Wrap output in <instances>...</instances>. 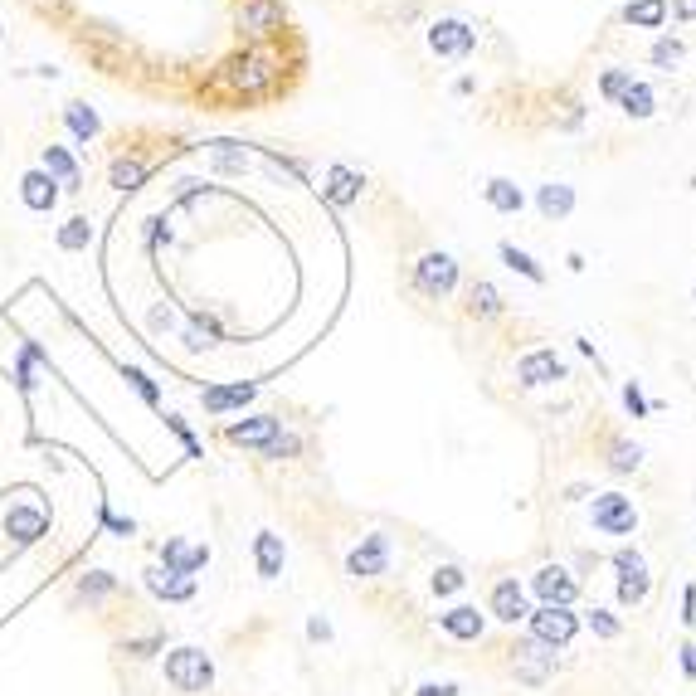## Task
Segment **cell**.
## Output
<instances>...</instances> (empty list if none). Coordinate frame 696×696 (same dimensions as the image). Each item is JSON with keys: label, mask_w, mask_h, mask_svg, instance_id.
<instances>
[{"label": "cell", "mask_w": 696, "mask_h": 696, "mask_svg": "<svg viewBox=\"0 0 696 696\" xmlns=\"http://www.w3.org/2000/svg\"><path fill=\"white\" fill-rule=\"evenodd\" d=\"M585 623H589V633H594V638H619V633H623V623L614 619L609 609H589Z\"/></svg>", "instance_id": "obj_45"}, {"label": "cell", "mask_w": 696, "mask_h": 696, "mask_svg": "<svg viewBox=\"0 0 696 696\" xmlns=\"http://www.w3.org/2000/svg\"><path fill=\"white\" fill-rule=\"evenodd\" d=\"M677 653H682V672H687V677L696 682V648H692V643H682Z\"/></svg>", "instance_id": "obj_54"}, {"label": "cell", "mask_w": 696, "mask_h": 696, "mask_svg": "<svg viewBox=\"0 0 696 696\" xmlns=\"http://www.w3.org/2000/svg\"><path fill=\"white\" fill-rule=\"evenodd\" d=\"M122 380L142 395V404H151V409H161V385H156V375L142 366H122Z\"/></svg>", "instance_id": "obj_38"}, {"label": "cell", "mask_w": 696, "mask_h": 696, "mask_svg": "<svg viewBox=\"0 0 696 696\" xmlns=\"http://www.w3.org/2000/svg\"><path fill=\"white\" fill-rule=\"evenodd\" d=\"M414 696H458V687H453V682H424Z\"/></svg>", "instance_id": "obj_53"}, {"label": "cell", "mask_w": 696, "mask_h": 696, "mask_svg": "<svg viewBox=\"0 0 696 696\" xmlns=\"http://www.w3.org/2000/svg\"><path fill=\"white\" fill-rule=\"evenodd\" d=\"M497 258H502V263H507L512 273H521L526 283H536V288H546V268H541L536 258L526 254V249H516L512 239H502V244H497Z\"/></svg>", "instance_id": "obj_32"}, {"label": "cell", "mask_w": 696, "mask_h": 696, "mask_svg": "<svg viewBox=\"0 0 696 696\" xmlns=\"http://www.w3.org/2000/svg\"><path fill=\"white\" fill-rule=\"evenodd\" d=\"M307 638H312V643H331V623L322 619V614H312V619H307Z\"/></svg>", "instance_id": "obj_49"}, {"label": "cell", "mask_w": 696, "mask_h": 696, "mask_svg": "<svg viewBox=\"0 0 696 696\" xmlns=\"http://www.w3.org/2000/svg\"><path fill=\"white\" fill-rule=\"evenodd\" d=\"M205 161H210V171L215 176H249V147H239V142H210L205 147Z\"/></svg>", "instance_id": "obj_30"}, {"label": "cell", "mask_w": 696, "mask_h": 696, "mask_svg": "<svg viewBox=\"0 0 696 696\" xmlns=\"http://www.w3.org/2000/svg\"><path fill=\"white\" fill-rule=\"evenodd\" d=\"M161 672H166V687L181 696H205L215 687V662L205 648H195V643H181V648H171L166 662H161Z\"/></svg>", "instance_id": "obj_3"}, {"label": "cell", "mask_w": 696, "mask_h": 696, "mask_svg": "<svg viewBox=\"0 0 696 696\" xmlns=\"http://www.w3.org/2000/svg\"><path fill=\"white\" fill-rule=\"evenodd\" d=\"M166 424H171V429H176V439L185 443V458H205V448H200V439L190 434V424H185L181 414H166Z\"/></svg>", "instance_id": "obj_47"}, {"label": "cell", "mask_w": 696, "mask_h": 696, "mask_svg": "<svg viewBox=\"0 0 696 696\" xmlns=\"http://www.w3.org/2000/svg\"><path fill=\"white\" fill-rule=\"evenodd\" d=\"M234 25L244 30V39L268 44V39L288 35V10H283V0H239L234 5Z\"/></svg>", "instance_id": "obj_6"}, {"label": "cell", "mask_w": 696, "mask_h": 696, "mask_svg": "<svg viewBox=\"0 0 696 696\" xmlns=\"http://www.w3.org/2000/svg\"><path fill=\"white\" fill-rule=\"evenodd\" d=\"M181 346H185V351H190V356H200V351H205V346H210V341H205V331L185 327V331H181Z\"/></svg>", "instance_id": "obj_50"}, {"label": "cell", "mask_w": 696, "mask_h": 696, "mask_svg": "<svg viewBox=\"0 0 696 696\" xmlns=\"http://www.w3.org/2000/svg\"><path fill=\"white\" fill-rule=\"evenodd\" d=\"M54 244H59L64 254H83V249L93 244V224H88V215H74V220H64V224H59Z\"/></svg>", "instance_id": "obj_35"}, {"label": "cell", "mask_w": 696, "mask_h": 696, "mask_svg": "<svg viewBox=\"0 0 696 696\" xmlns=\"http://www.w3.org/2000/svg\"><path fill=\"white\" fill-rule=\"evenodd\" d=\"M103 531L117 536V541H132V536H137V521L122 516V512H112V507H103Z\"/></svg>", "instance_id": "obj_46"}, {"label": "cell", "mask_w": 696, "mask_h": 696, "mask_svg": "<svg viewBox=\"0 0 696 696\" xmlns=\"http://www.w3.org/2000/svg\"><path fill=\"white\" fill-rule=\"evenodd\" d=\"M482 190V200H487V210H497V215H521L526 210V190L512 181V176H487V181L477 185Z\"/></svg>", "instance_id": "obj_24"}, {"label": "cell", "mask_w": 696, "mask_h": 696, "mask_svg": "<svg viewBox=\"0 0 696 696\" xmlns=\"http://www.w3.org/2000/svg\"><path fill=\"white\" fill-rule=\"evenodd\" d=\"M468 585V575H463V565H439V570H434V580H429V589H434V594H458V589Z\"/></svg>", "instance_id": "obj_41"}, {"label": "cell", "mask_w": 696, "mask_h": 696, "mask_svg": "<svg viewBox=\"0 0 696 696\" xmlns=\"http://www.w3.org/2000/svg\"><path fill=\"white\" fill-rule=\"evenodd\" d=\"M108 594H117V575H112V570H83L74 580V599L98 604V599H108Z\"/></svg>", "instance_id": "obj_34"}, {"label": "cell", "mask_w": 696, "mask_h": 696, "mask_svg": "<svg viewBox=\"0 0 696 696\" xmlns=\"http://www.w3.org/2000/svg\"><path fill=\"white\" fill-rule=\"evenodd\" d=\"M156 555H161V570H176V575H200L210 565V546L190 536H166Z\"/></svg>", "instance_id": "obj_15"}, {"label": "cell", "mask_w": 696, "mask_h": 696, "mask_svg": "<svg viewBox=\"0 0 696 696\" xmlns=\"http://www.w3.org/2000/svg\"><path fill=\"white\" fill-rule=\"evenodd\" d=\"M643 468V443H633V439H609V473H638Z\"/></svg>", "instance_id": "obj_36"}, {"label": "cell", "mask_w": 696, "mask_h": 696, "mask_svg": "<svg viewBox=\"0 0 696 696\" xmlns=\"http://www.w3.org/2000/svg\"><path fill=\"white\" fill-rule=\"evenodd\" d=\"M628 83H633V69H604V74H599V98H604V103H619Z\"/></svg>", "instance_id": "obj_40"}, {"label": "cell", "mask_w": 696, "mask_h": 696, "mask_svg": "<svg viewBox=\"0 0 696 696\" xmlns=\"http://www.w3.org/2000/svg\"><path fill=\"white\" fill-rule=\"evenodd\" d=\"M283 565H288V541H283L278 531H258V536H254V570H258V580H278V575H283Z\"/></svg>", "instance_id": "obj_25"}, {"label": "cell", "mask_w": 696, "mask_h": 696, "mask_svg": "<svg viewBox=\"0 0 696 696\" xmlns=\"http://www.w3.org/2000/svg\"><path fill=\"white\" fill-rule=\"evenodd\" d=\"M614 108L628 117V122H648V117H658V93H653V83H643V78H633L628 88H623V98Z\"/></svg>", "instance_id": "obj_29"}, {"label": "cell", "mask_w": 696, "mask_h": 696, "mask_svg": "<svg viewBox=\"0 0 696 696\" xmlns=\"http://www.w3.org/2000/svg\"><path fill=\"white\" fill-rule=\"evenodd\" d=\"M142 244H147V249H161V244H176V229H171V220H166V215H156V220H147V229H142Z\"/></svg>", "instance_id": "obj_44"}, {"label": "cell", "mask_w": 696, "mask_h": 696, "mask_svg": "<svg viewBox=\"0 0 696 696\" xmlns=\"http://www.w3.org/2000/svg\"><path fill=\"white\" fill-rule=\"evenodd\" d=\"M531 205H536V215H541V220L560 224V220H570V215H575L580 195H575V185H565V181H546V185H536Z\"/></svg>", "instance_id": "obj_20"}, {"label": "cell", "mask_w": 696, "mask_h": 696, "mask_svg": "<svg viewBox=\"0 0 696 696\" xmlns=\"http://www.w3.org/2000/svg\"><path fill=\"white\" fill-rule=\"evenodd\" d=\"M463 312H468L473 322H502V317H507V297H502L497 283L477 278V283H468V302H463Z\"/></svg>", "instance_id": "obj_22"}, {"label": "cell", "mask_w": 696, "mask_h": 696, "mask_svg": "<svg viewBox=\"0 0 696 696\" xmlns=\"http://www.w3.org/2000/svg\"><path fill=\"white\" fill-rule=\"evenodd\" d=\"M487 614H492L497 623H521L526 614H531V604H526V585H521L516 575L497 580L492 594H487Z\"/></svg>", "instance_id": "obj_19"}, {"label": "cell", "mask_w": 696, "mask_h": 696, "mask_svg": "<svg viewBox=\"0 0 696 696\" xmlns=\"http://www.w3.org/2000/svg\"><path fill=\"white\" fill-rule=\"evenodd\" d=\"M142 585H147V594L161 599V604H190V599L200 594V580H195V575H176V570H161V565L142 570Z\"/></svg>", "instance_id": "obj_17"}, {"label": "cell", "mask_w": 696, "mask_h": 696, "mask_svg": "<svg viewBox=\"0 0 696 696\" xmlns=\"http://www.w3.org/2000/svg\"><path fill=\"white\" fill-rule=\"evenodd\" d=\"M692 307H696V283H692Z\"/></svg>", "instance_id": "obj_56"}, {"label": "cell", "mask_w": 696, "mask_h": 696, "mask_svg": "<svg viewBox=\"0 0 696 696\" xmlns=\"http://www.w3.org/2000/svg\"><path fill=\"white\" fill-rule=\"evenodd\" d=\"M667 10L677 25H696V0H667Z\"/></svg>", "instance_id": "obj_48"}, {"label": "cell", "mask_w": 696, "mask_h": 696, "mask_svg": "<svg viewBox=\"0 0 696 696\" xmlns=\"http://www.w3.org/2000/svg\"><path fill=\"white\" fill-rule=\"evenodd\" d=\"M619 20L628 30H653V35H662L667 20H672V10H667V0H628Z\"/></svg>", "instance_id": "obj_27"}, {"label": "cell", "mask_w": 696, "mask_h": 696, "mask_svg": "<svg viewBox=\"0 0 696 696\" xmlns=\"http://www.w3.org/2000/svg\"><path fill=\"white\" fill-rule=\"evenodd\" d=\"M64 127H69V137H74L78 147H88V142L103 137V117H98V108H88L83 98L64 103Z\"/></svg>", "instance_id": "obj_28"}, {"label": "cell", "mask_w": 696, "mask_h": 696, "mask_svg": "<svg viewBox=\"0 0 696 696\" xmlns=\"http://www.w3.org/2000/svg\"><path fill=\"white\" fill-rule=\"evenodd\" d=\"M677 619L687 623V628H692V623H696V585H687V589H682V614H677Z\"/></svg>", "instance_id": "obj_51"}, {"label": "cell", "mask_w": 696, "mask_h": 696, "mask_svg": "<svg viewBox=\"0 0 696 696\" xmlns=\"http://www.w3.org/2000/svg\"><path fill=\"white\" fill-rule=\"evenodd\" d=\"M0 39H5V30H0Z\"/></svg>", "instance_id": "obj_57"}, {"label": "cell", "mask_w": 696, "mask_h": 696, "mask_svg": "<svg viewBox=\"0 0 696 696\" xmlns=\"http://www.w3.org/2000/svg\"><path fill=\"white\" fill-rule=\"evenodd\" d=\"M361 195H366V176L356 171V166H327L322 171V200L336 205V210H351V205H361Z\"/></svg>", "instance_id": "obj_12"}, {"label": "cell", "mask_w": 696, "mask_h": 696, "mask_svg": "<svg viewBox=\"0 0 696 696\" xmlns=\"http://www.w3.org/2000/svg\"><path fill=\"white\" fill-rule=\"evenodd\" d=\"M151 331H176V312L171 307H156L151 312Z\"/></svg>", "instance_id": "obj_52"}, {"label": "cell", "mask_w": 696, "mask_h": 696, "mask_svg": "<svg viewBox=\"0 0 696 696\" xmlns=\"http://www.w3.org/2000/svg\"><path fill=\"white\" fill-rule=\"evenodd\" d=\"M385 570H390V536L370 531V536H361V546L346 555V575L351 580H380Z\"/></svg>", "instance_id": "obj_11"}, {"label": "cell", "mask_w": 696, "mask_h": 696, "mask_svg": "<svg viewBox=\"0 0 696 696\" xmlns=\"http://www.w3.org/2000/svg\"><path fill=\"white\" fill-rule=\"evenodd\" d=\"M623 409H628L633 419H648V414H653V400L643 395V380H623Z\"/></svg>", "instance_id": "obj_42"}, {"label": "cell", "mask_w": 696, "mask_h": 696, "mask_svg": "<svg viewBox=\"0 0 696 696\" xmlns=\"http://www.w3.org/2000/svg\"><path fill=\"white\" fill-rule=\"evenodd\" d=\"M59 195H64V190L49 181V176H44L39 166L20 176V205H25V210H35V215H49V210L59 205Z\"/></svg>", "instance_id": "obj_26"}, {"label": "cell", "mask_w": 696, "mask_h": 696, "mask_svg": "<svg viewBox=\"0 0 696 696\" xmlns=\"http://www.w3.org/2000/svg\"><path fill=\"white\" fill-rule=\"evenodd\" d=\"M5 536L15 541V546H35L39 536L49 531V512L35 507V502H10V512H5Z\"/></svg>", "instance_id": "obj_18"}, {"label": "cell", "mask_w": 696, "mask_h": 696, "mask_svg": "<svg viewBox=\"0 0 696 696\" xmlns=\"http://www.w3.org/2000/svg\"><path fill=\"white\" fill-rule=\"evenodd\" d=\"M458 283H463V263L448 254V249H429V254H419L409 263V288L419 297H429V302L453 297Z\"/></svg>", "instance_id": "obj_2"}, {"label": "cell", "mask_w": 696, "mask_h": 696, "mask_svg": "<svg viewBox=\"0 0 696 696\" xmlns=\"http://www.w3.org/2000/svg\"><path fill=\"white\" fill-rule=\"evenodd\" d=\"M609 565L619 570V604H623V609H638V604L653 594V575H648L643 550H638V546H619Z\"/></svg>", "instance_id": "obj_9"}, {"label": "cell", "mask_w": 696, "mask_h": 696, "mask_svg": "<svg viewBox=\"0 0 696 696\" xmlns=\"http://www.w3.org/2000/svg\"><path fill=\"white\" fill-rule=\"evenodd\" d=\"M215 83H220L234 103H258V98L278 93V83H283V59H278L273 44H249V49H239L234 59H224Z\"/></svg>", "instance_id": "obj_1"}, {"label": "cell", "mask_w": 696, "mask_h": 696, "mask_svg": "<svg viewBox=\"0 0 696 696\" xmlns=\"http://www.w3.org/2000/svg\"><path fill=\"white\" fill-rule=\"evenodd\" d=\"M682 59H687V44H682L677 35H667V30H662V35L648 44V64H653V69H662V74L682 69Z\"/></svg>", "instance_id": "obj_33"}, {"label": "cell", "mask_w": 696, "mask_h": 696, "mask_svg": "<svg viewBox=\"0 0 696 696\" xmlns=\"http://www.w3.org/2000/svg\"><path fill=\"white\" fill-rule=\"evenodd\" d=\"M531 594H536L541 604H555V609H575L580 580H575L565 565H541V570L531 575Z\"/></svg>", "instance_id": "obj_10"}, {"label": "cell", "mask_w": 696, "mask_h": 696, "mask_svg": "<svg viewBox=\"0 0 696 696\" xmlns=\"http://www.w3.org/2000/svg\"><path fill=\"white\" fill-rule=\"evenodd\" d=\"M302 448H307V443H302V434H297V429H283V434L268 443L258 458H263V463H288V458H302Z\"/></svg>", "instance_id": "obj_37"}, {"label": "cell", "mask_w": 696, "mask_h": 696, "mask_svg": "<svg viewBox=\"0 0 696 696\" xmlns=\"http://www.w3.org/2000/svg\"><path fill=\"white\" fill-rule=\"evenodd\" d=\"M39 366H44V351H39V346H25L20 361H15V385H20V395H35V370Z\"/></svg>", "instance_id": "obj_39"}, {"label": "cell", "mask_w": 696, "mask_h": 696, "mask_svg": "<svg viewBox=\"0 0 696 696\" xmlns=\"http://www.w3.org/2000/svg\"><path fill=\"white\" fill-rule=\"evenodd\" d=\"M575 346H580V356H589V361H594V366H599V346H594V341H589V336H575Z\"/></svg>", "instance_id": "obj_55"}, {"label": "cell", "mask_w": 696, "mask_h": 696, "mask_svg": "<svg viewBox=\"0 0 696 696\" xmlns=\"http://www.w3.org/2000/svg\"><path fill=\"white\" fill-rule=\"evenodd\" d=\"M439 628L453 643H477L487 633V614H477V604H453L439 614Z\"/></svg>", "instance_id": "obj_23"}, {"label": "cell", "mask_w": 696, "mask_h": 696, "mask_svg": "<svg viewBox=\"0 0 696 696\" xmlns=\"http://www.w3.org/2000/svg\"><path fill=\"white\" fill-rule=\"evenodd\" d=\"M254 400H258V380H224V385H205L200 390V409L215 414V419H224V414H234V409H244Z\"/></svg>", "instance_id": "obj_13"}, {"label": "cell", "mask_w": 696, "mask_h": 696, "mask_svg": "<svg viewBox=\"0 0 696 696\" xmlns=\"http://www.w3.org/2000/svg\"><path fill=\"white\" fill-rule=\"evenodd\" d=\"M570 380V361L555 351V346H531L516 356V385L521 390H546V385H560Z\"/></svg>", "instance_id": "obj_7"}, {"label": "cell", "mask_w": 696, "mask_h": 696, "mask_svg": "<svg viewBox=\"0 0 696 696\" xmlns=\"http://www.w3.org/2000/svg\"><path fill=\"white\" fill-rule=\"evenodd\" d=\"M39 171L59 185V190H83V166H78V156L69 147H54L49 142V147L39 151Z\"/></svg>", "instance_id": "obj_21"}, {"label": "cell", "mask_w": 696, "mask_h": 696, "mask_svg": "<svg viewBox=\"0 0 696 696\" xmlns=\"http://www.w3.org/2000/svg\"><path fill=\"white\" fill-rule=\"evenodd\" d=\"M512 672H516V682H526V687H546L550 672H555V653L541 648L536 638H526V643L512 648Z\"/></svg>", "instance_id": "obj_16"}, {"label": "cell", "mask_w": 696, "mask_h": 696, "mask_svg": "<svg viewBox=\"0 0 696 696\" xmlns=\"http://www.w3.org/2000/svg\"><path fill=\"white\" fill-rule=\"evenodd\" d=\"M424 44H429V54L443 59V64H468L477 54V44H482V35H477L473 20H463V15H439L424 30Z\"/></svg>", "instance_id": "obj_4"}, {"label": "cell", "mask_w": 696, "mask_h": 696, "mask_svg": "<svg viewBox=\"0 0 696 696\" xmlns=\"http://www.w3.org/2000/svg\"><path fill=\"white\" fill-rule=\"evenodd\" d=\"M278 434H283V419H278V414H249V419H234V424L224 429V443L263 453V448L278 439Z\"/></svg>", "instance_id": "obj_14"}, {"label": "cell", "mask_w": 696, "mask_h": 696, "mask_svg": "<svg viewBox=\"0 0 696 696\" xmlns=\"http://www.w3.org/2000/svg\"><path fill=\"white\" fill-rule=\"evenodd\" d=\"M147 176H151V161H142V156H117L108 171V185L117 195H127V190H137Z\"/></svg>", "instance_id": "obj_31"}, {"label": "cell", "mask_w": 696, "mask_h": 696, "mask_svg": "<svg viewBox=\"0 0 696 696\" xmlns=\"http://www.w3.org/2000/svg\"><path fill=\"white\" fill-rule=\"evenodd\" d=\"M122 653H132V658H151V653H166V633H142V638H127V643H122Z\"/></svg>", "instance_id": "obj_43"}, {"label": "cell", "mask_w": 696, "mask_h": 696, "mask_svg": "<svg viewBox=\"0 0 696 696\" xmlns=\"http://www.w3.org/2000/svg\"><path fill=\"white\" fill-rule=\"evenodd\" d=\"M526 623H531V638H536L541 648H550V653L570 648L575 633H580V614H575V609H555V604H536V609L526 614Z\"/></svg>", "instance_id": "obj_8"}, {"label": "cell", "mask_w": 696, "mask_h": 696, "mask_svg": "<svg viewBox=\"0 0 696 696\" xmlns=\"http://www.w3.org/2000/svg\"><path fill=\"white\" fill-rule=\"evenodd\" d=\"M589 521H594V531L599 536H638V507H633V497L619 492V487H609V492H594V502H589Z\"/></svg>", "instance_id": "obj_5"}]
</instances>
